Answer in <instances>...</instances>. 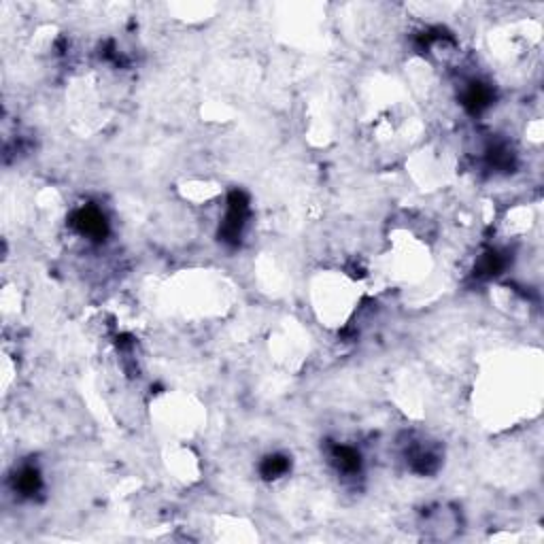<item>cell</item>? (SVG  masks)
<instances>
[{
    "label": "cell",
    "mask_w": 544,
    "mask_h": 544,
    "mask_svg": "<svg viewBox=\"0 0 544 544\" xmlns=\"http://www.w3.org/2000/svg\"><path fill=\"white\" fill-rule=\"evenodd\" d=\"M357 302L360 292H355V283L347 275H323L313 285L315 313L321 321H326V326H345Z\"/></svg>",
    "instance_id": "1"
},
{
    "label": "cell",
    "mask_w": 544,
    "mask_h": 544,
    "mask_svg": "<svg viewBox=\"0 0 544 544\" xmlns=\"http://www.w3.org/2000/svg\"><path fill=\"white\" fill-rule=\"evenodd\" d=\"M168 468L175 472L177 479L181 481H192L196 479V459L192 457L190 449H185V447H175L173 451H170V457H168Z\"/></svg>",
    "instance_id": "2"
}]
</instances>
